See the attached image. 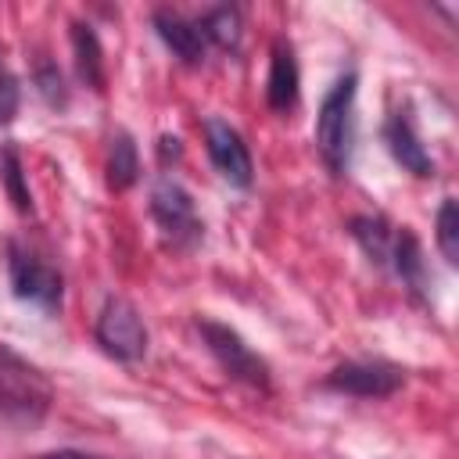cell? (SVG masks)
Returning a JSON list of instances; mask_svg holds the SVG:
<instances>
[{"instance_id": "obj_9", "label": "cell", "mask_w": 459, "mask_h": 459, "mask_svg": "<svg viewBox=\"0 0 459 459\" xmlns=\"http://www.w3.org/2000/svg\"><path fill=\"white\" fill-rule=\"evenodd\" d=\"M384 140H387L391 158H394L405 172H412V176H430V172H434V161H430V154H427V147H423V140H420V133H416L409 111H394V115L387 118Z\"/></svg>"}, {"instance_id": "obj_21", "label": "cell", "mask_w": 459, "mask_h": 459, "mask_svg": "<svg viewBox=\"0 0 459 459\" xmlns=\"http://www.w3.org/2000/svg\"><path fill=\"white\" fill-rule=\"evenodd\" d=\"M39 459H97V455H86V452H75V448H61V452H47Z\"/></svg>"}, {"instance_id": "obj_17", "label": "cell", "mask_w": 459, "mask_h": 459, "mask_svg": "<svg viewBox=\"0 0 459 459\" xmlns=\"http://www.w3.org/2000/svg\"><path fill=\"white\" fill-rule=\"evenodd\" d=\"M0 176H4V183H7V194H11L14 208H18V212H29V208H32V194H29V186H25L22 161H18V151H14V147H4V151H0Z\"/></svg>"}, {"instance_id": "obj_4", "label": "cell", "mask_w": 459, "mask_h": 459, "mask_svg": "<svg viewBox=\"0 0 459 459\" xmlns=\"http://www.w3.org/2000/svg\"><path fill=\"white\" fill-rule=\"evenodd\" d=\"M197 330L204 337V348L215 355V362L240 384L247 387H258L265 391L269 387V362L226 323H215V319H197Z\"/></svg>"}, {"instance_id": "obj_20", "label": "cell", "mask_w": 459, "mask_h": 459, "mask_svg": "<svg viewBox=\"0 0 459 459\" xmlns=\"http://www.w3.org/2000/svg\"><path fill=\"white\" fill-rule=\"evenodd\" d=\"M18 108V90H14V75L7 72L4 57H0V122H7Z\"/></svg>"}, {"instance_id": "obj_12", "label": "cell", "mask_w": 459, "mask_h": 459, "mask_svg": "<svg viewBox=\"0 0 459 459\" xmlns=\"http://www.w3.org/2000/svg\"><path fill=\"white\" fill-rule=\"evenodd\" d=\"M387 265H394V273L402 276V283H405L412 294H423V290H427V265H423V251H420V240H416L405 226H402V230H394Z\"/></svg>"}, {"instance_id": "obj_2", "label": "cell", "mask_w": 459, "mask_h": 459, "mask_svg": "<svg viewBox=\"0 0 459 459\" xmlns=\"http://www.w3.org/2000/svg\"><path fill=\"white\" fill-rule=\"evenodd\" d=\"M355 72L341 75L330 93L323 97L319 104V115H316V143H319V154L326 161V169L333 176H344L348 172V158H351V140H355Z\"/></svg>"}, {"instance_id": "obj_10", "label": "cell", "mask_w": 459, "mask_h": 459, "mask_svg": "<svg viewBox=\"0 0 459 459\" xmlns=\"http://www.w3.org/2000/svg\"><path fill=\"white\" fill-rule=\"evenodd\" d=\"M265 100L273 111H290L298 104V61H294V47L287 39L273 43V57H269V79H265Z\"/></svg>"}, {"instance_id": "obj_11", "label": "cell", "mask_w": 459, "mask_h": 459, "mask_svg": "<svg viewBox=\"0 0 459 459\" xmlns=\"http://www.w3.org/2000/svg\"><path fill=\"white\" fill-rule=\"evenodd\" d=\"M154 29L165 39V47L183 61V65H201L204 61V36L197 29V22L183 18L179 11H158L154 14Z\"/></svg>"}, {"instance_id": "obj_7", "label": "cell", "mask_w": 459, "mask_h": 459, "mask_svg": "<svg viewBox=\"0 0 459 459\" xmlns=\"http://www.w3.org/2000/svg\"><path fill=\"white\" fill-rule=\"evenodd\" d=\"M204 147H208V158L212 165L219 169V176L233 186H251L255 179V161H251V151L244 143V136L226 122V118H204Z\"/></svg>"}, {"instance_id": "obj_15", "label": "cell", "mask_w": 459, "mask_h": 459, "mask_svg": "<svg viewBox=\"0 0 459 459\" xmlns=\"http://www.w3.org/2000/svg\"><path fill=\"white\" fill-rule=\"evenodd\" d=\"M140 176V154H136V143L129 133H115L111 136V147H108V183L115 190H126L133 186Z\"/></svg>"}, {"instance_id": "obj_6", "label": "cell", "mask_w": 459, "mask_h": 459, "mask_svg": "<svg viewBox=\"0 0 459 459\" xmlns=\"http://www.w3.org/2000/svg\"><path fill=\"white\" fill-rule=\"evenodd\" d=\"M151 215L172 247H190L194 240H201L204 226L194 208V197L186 194V186H179L169 176L151 186Z\"/></svg>"}, {"instance_id": "obj_13", "label": "cell", "mask_w": 459, "mask_h": 459, "mask_svg": "<svg viewBox=\"0 0 459 459\" xmlns=\"http://www.w3.org/2000/svg\"><path fill=\"white\" fill-rule=\"evenodd\" d=\"M72 54H75V72L79 79L90 86V90H104V50H100V39L97 32L86 25V22H75L72 25Z\"/></svg>"}, {"instance_id": "obj_14", "label": "cell", "mask_w": 459, "mask_h": 459, "mask_svg": "<svg viewBox=\"0 0 459 459\" xmlns=\"http://www.w3.org/2000/svg\"><path fill=\"white\" fill-rule=\"evenodd\" d=\"M394 230H398V226H391L384 215H359V219H351V237L362 244V251H366L369 262H377V265H387Z\"/></svg>"}, {"instance_id": "obj_16", "label": "cell", "mask_w": 459, "mask_h": 459, "mask_svg": "<svg viewBox=\"0 0 459 459\" xmlns=\"http://www.w3.org/2000/svg\"><path fill=\"white\" fill-rule=\"evenodd\" d=\"M197 29L204 39L219 47H237L240 43V11L237 7H212L197 18Z\"/></svg>"}, {"instance_id": "obj_1", "label": "cell", "mask_w": 459, "mask_h": 459, "mask_svg": "<svg viewBox=\"0 0 459 459\" xmlns=\"http://www.w3.org/2000/svg\"><path fill=\"white\" fill-rule=\"evenodd\" d=\"M54 402V387L39 366L0 344V416L18 427H36Z\"/></svg>"}, {"instance_id": "obj_3", "label": "cell", "mask_w": 459, "mask_h": 459, "mask_svg": "<svg viewBox=\"0 0 459 459\" xmlns=\"http://www.w3.org/2000/svg\"><path fill=\"white\" fill-rule=\"evenodd\" d=\"M7 276H11V290L14 298L54 312L61 308V294H65V280L57 273V265H50L43 255H36L29 244L11 240L7 244Z\"/></svg>"}, {"instance_id": "obj_5", "label": "cell", "mask_w": 459, "mask_h": 459, "mask_svg": "<svg viewBox=\"0 0 459 459\" xmlns=\"http://www.w3.org/2000/svg\"><path fill=\"white\" fill-rule=\"evenodd\" d=\"M93 333H97V344L118 362H140L147 355V344H151V333H147L136 305L126 298L104 301Z\"/></svg>"}, {"instance_id": "obj_8", "label": "cell", "mask_w": 459, "mask_h": 459, "mask_svg": "<svg viewBox=\"0 0 459 459\" xmlns=\"http://www.w3.org/2000/svg\"><path fill=\"white\" fill-rule=\"evenodd\" d=\"M326 384L355 398H387L405 384V369L380 359H351V362H341Z\"/></svg>"}, {"instance_id": "obj_19", "label": "cell", "mask_w": 459, "mask_h": 459, "mask_svg": "<svg viewBox=\"0 0 459 459\" xmlns=\"http://www.w3.org/2000/svg\"><path fill=\"white\" fill-rule=\"evenodd\" d=\"M36 82H39V93L50 100V104H65V86H61V72L54 68V65H39V72H36Z\"/></svg>"}, {"instance_id": "obj_18", "label": "cell", "mask_w": 459, "mask_h": 459, "mask_svg": "<svg viewBox=\"0 0 459 459\" xmlns=\"http://www.w3.org/2000/svg\"><path fill=\"white\" fill-rule=\"evenodd\" d=\"M437 247L448 265L459 262V208L452 197H445L437 208Z\"/></svg>"}]
</instances>
